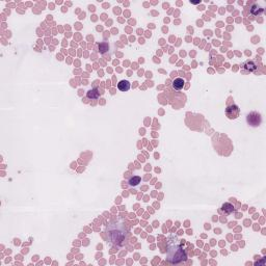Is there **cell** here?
<instances>
[{
    "label": "cell",
    "mask_w": 266,
    "mask_h": 266,
    "mask_svg": "<svg viewBox=\"0 0 266 266\" xmlns=\"http://www.w3.org/2000/svg\"><path fill=\"white\" fill-rule=\"evenodd\" d=\"M166 260L171 264H179L187 260L186 252L181 242L176 237L168 239L166 249Z\"/></svg>",
    "instance_id": "obj_1"
},
{
    "label": "cell",
    "mask_w": 266,
    "mask_h": 266,
    "mask_svg": "<svg viewBox=\"0 0 266 266\" xmlns=\"http://www.w3.org/2000/svg\"><path fill=\"white\" fill-rule=\"evenodd\" d=\"M107 232H108L110 242L118 246L124 245L129 237V229L125 226V223H109L107 226Z\"/></svg>",
    "instance_id": "obj_2"
},
{
    "label": "cell",
    "mask_w": 266,
    "mask_h": 266,
    "mask_svg": "<svg viewBox=\"0 0 266 266\" xmlns=\"http://www.w3.org/2000/svg\"><path fill=\"white\" fill-rule=\"evenodd\" d=\"M246 122H248V124L249 126H252V127H258V126H260L262 123L261 115L256 111L248 113V116H246Z\"/></svg>",
    "instance_id": "obj_3"
},
{
    "label": "cell",
    "mask_w": 266,
    "mask_h": 266,
    "mask_svg": "<svg viewBox=\"0 0 266 266\" xmlns=\"http://www.w3.org/2000/svg\"><path fill=\"white\" fill-rule=\"evenodd\" d=\"M239 113H240V108L235 104L229 105L226 108V115L228 116V119L230 120H234L236 118H238Z\"/></svg>",
    "instance_id": "obj_4"
},
{
    "label": "cell",
    "mask_w": 266,
    "mask_h": 266,
    "mask_svg": "<svg viewBox=\"0 0 266 266\" xmlns=\"http://www.w3.org/2000/svg\"><path fill=\"white\" fill-rule=\"evenodd\" d=\"M86 97L90 100H97L100 97V92L97 87H94V89L90 90L89 92L86 93Z\"/></svg>",
    "instance_id": "obj_5"
},
{
    "label": "cell",
    "mask_w": 266,
    "mask_h": 266,
    "mask_svg": "<svg viewBox=\"0 0 266 266\" xmlns=\"http://www.w3.org/2000/svg\"><path fill=\"white\" fill-rule=\"evenodd\" d=\"M242 68L245 69L246 71H248V72H254V71L257 70V64H256L254 61L248 60L242 64Z\"/></svg>",
    "instance_id": "obj_6"
},
{
    "label": "cell",
    "mask_w": 266,
    "mask_h": 266,
    "mask_svg": "<svg viewBox=\"0 0 266 266\" xmlns=\"http://www.w3.org/2000/svg\"><path fill=\"white\" fill-rule=\"evenodd\" d=\"M130 82L128 80H121L118 83V87L121 92H128L130 90Z\"/></svg>",
    "instance_id": "obj_7"
},
{
    "label": "cell",
    "mask_w": 266,
    "mask_h": 266,
    "mask_svg": "<svg viewBox=\"0 0 266 266\" xmlns=\"http://www.w3.org/2000/svg\"><path fill=\"white\" fill-rule=\"evenodd\" d=\"M222 211L226 214H231L235 211V207L230 203H225L222 206Z\"/></svg>",
    "instance_id": "obj_8"
},
{
    "label": "cell",
    "mask_w": 266,
    "mask_h": 266,
    "mask_svg": "<svg viewBox=\"0 0 266 266\" xmlns=\"http://www.w3.org/2000/svg\"><path fill=\"white\" fill-rule=\"evenodd\" d=\"M264 12V8L258 4H253L251 8V14L254 16H260Z\"/></svg>",
    "instance_id": "obj_9"
},
{
    "label": "cell",
    "mask_w": 266,
    "mask_h": 266,
    "mask_svg": "<svg viewBox=\"0 0 266 266\" xmlns=\"http://www.w3.org/2000/svg\"><path fill=\"white\" fill-rule=\"evenodd\" d=\"M184 83H185V81H184L182 78H177V79H175V80L173 81V87H174L175 90H180L183 89Z\"/></svg>",
    "instance_id": "obj_10"
},
{
    "label": "cell",
    "mask_w": 266,
    "mask_h": 266,
    "mask_svg": "<svg viewBox=\"0 0 266 266\" xmlns=\"http://www.w3.org/2000/svg\"><path fill=\"white\" fill-rule=\"evenodd\" d=\"M141 177H138V176H133V177H131L130 179H129V181H128V183H129V185L130 186H136V185H138L139 183H141Z\"/></svg>",
    "instance_id": "obj_11"
},
{
    "label": "cell",
    "mask_w": 266,
    "mask_h": 266,
    "mask_svg": "<svg viewBox=\"0 0 266 266\" xmlns=\"http://www.w3.org/2000/svg\"><path fill=\"white\" fill-rule=\"evenodd\" d=\"M108 50H109V45L107 44L106 42H102V43L99 44V51H100V53L104 54Z\"/></svg>",
    "instance_id": "obj_12"
},
{
    "label": "cell",
    "mask_w": 266,
    "mask_h": 266,
    "mask_svg": "<svg viewBox=\"0 0 266 266\" xmlns=\"http://www.w3.org/2000/svg\"><path fill=\"white\" fill-rule=\"evenodd\" d=\"M191 3H192V4H199L200 1H191Z\"/></svg>",
    "instance_id": "obj_13"
}]
</instances>
